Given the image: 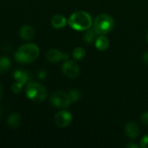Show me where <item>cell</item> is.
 <instances>
[{
    "label": "cell",
    "mask_w": 148,
    "mask_h": 148,
    "mask_svg": "<svg viewBox=\"0 0 148 148\" xmlns=\"http://www.w3.org/2000/svg\"><path fill=\"white\" fill-rule=\"evenodd\" d=\"M39 48L35 43H26L20 46L14 54L15 60L21 63H30L39 56Z\"/></svg>",
    "instance_id": "6da1fadb"
},
{
    "label": "cell",
    "mask_w": 148,
    "mask_h": 148,
    "mask_svg": "<svg viewBox=\"0 0 148 148\" xmlns=\"http://www.w3.org/2000/svg\"><path fill=\"white\" fill-rule=\"evenodd\" d=\"M68 23L75 30H87L92 26V18L86 11H76L69 16Z\"/></svg>",
    "instance_id": "7a4b0ae2"
},
{
    "label": "cell",
    "mask_w": 148,
    "mask_h": 148,
    "mask_svg": "<svg viewBox=\"0 0 148 148\" xmlns=\"http://www.w3.org/2000/svg\"><path fill=\"white\" fill-rule=\"evenodd\" d=\"M26 96L35 101V102H42L47 98V89L44 86L38 82H29L28 83L26 89H25Z\"/></svg>",
    "instance_id": "3957f363"
},
{
    "label": "cell",
    "mask_w": 148,
    "mask_h": 148,
    "mask_svg": "<svg viewBox=\"0 0 148 148\" xmlns=\"http://www.w3.org/2000/svg\"><path fill=\"white\" fill-rule=\"evenodd\" d=\"M114 27V21L113 17L107 14H101L95 17L94 21V29L100 35L109 33Z\"/></svg>",
    "instance_id": "277c9868"
},
{
    "label": "cell",
    "mask_w": 148,
    "mask_h": 148,
    "mask_svg": "<svg viewBox=\"0 0 148 148\" xmlns=\"http://www.w3.org/2000/svg\"><path fill=\"white\" fill-rule=\"evenodd\" d=\"M71 102L69 95L63 91H56L50 96V103L56 108H67L70 106Z\"/></svg>",
    "instance_id": "5b68a950"
},
{
    "label": "cell",
    "mask_w": 148,
    "mask_h": 148,
    "mask_svg": "<svg viewBox=\"0 0 148 148\" xmlns=\"http://www.w3.org/2000/svg\"><path fill=\"white\" fill-rule=\"evenodd\" d=\"M63 74L69 78H75L80 74V68L74 61H66L62 65Z\"/></svg>",
    "instance_id": "8992f818"
},
{
    "label": "cell",
    "mask_w": 148,
    "mask_h": 148,
    "mask_svg": "<svg viewBox=\"0 0 148 148\" xmlns=\"http://www.w3.org/2000/svg\"><path fill=\"white\" fill-rule=\"evenodd\" d=\"M72 121V115L69 112L62 110L55 115V123L59 127H66L70 125Z\"/></svg>",
    "instance_id": "52a82bcc"
},
{
    "label": "cell",
    "mask_w": 148,
    "mask_h": 148,
    "mask_svg": "<svg viewBox=\"0 0 148 148\" xmlns=\"http://www.w3.org/2000/svg\"><path fill=\"white\" fill-rule=\"evenodd\" d=\"M13 77L16 80V82H18L22 83L23 85L26 84L30 80L29 73L24 69H22L15 70V72L13 74Z\"/></svg>",
    "instance_id": "ba28073f"
},
{
    "label": "cell",
    "mask_w": 148,
    "mask_h": 148,
    "mask_svg": "<svg viewBox=\"0 0 148 148\" xmlns=\"http://www.w3.org/2000/svg\"><path fill=\"white\" fill-rule=\"evenodd\" d=\"M125 132L127 136H128L131 139H134L137 138L140 135V130L139 126L134 123V122H129L126 125V128H125Z\"/></svg>",
    "instance_id": "9c48e42d"
},
{
    "label": "cell",
    "mask_w": 148,
    "mask_h": 148,
    "mask_svg": "<svg viewBox=\"0 0 148 148\" xmlns=\"http://www.w3.org/2000/svg\"><path fill=\"white\" fill-rule=\"evenodd\" d=\"M64 57V54L56 49H51L46 53V58L48 61L51 62H57L62 60Z\"/></svg>",
    "instance_id": "30bf717a"
},
{
    "label": "cell",
    "mask_w": 148,
    "mask_h": 148,
    "mask_svg": "<svg viewBox=\"0 0 148 148\" xmlns=\"http://www.w3.org/2000/svg\"><path fill=\"white\" fill-rule=\"evenodd\" d=\"M19 35L23 40H31L35 36V29L29 25H24L20 29Z\"/></svg>",
    "instance_id": "8fae6325"
},
{
    "label": "cell",
    "mask_w": 148,
    "mask_h": 148,
    "mask_svg": "<svg viewBox=\"0 0 148 148\" xmlns=\"http://www.w3.org/2000/svg\"><path fill=\"white\" fill-rule=\"evenodd\" d=\"M21 115L18 113H12L8 118V125L11 128H17L21 125Z\"/></svg>",
    "instance_id": "7c38bea8"
},
{
    "label": "cell",
    "mask_w": 148,
    "mask_h": 148,
    "mask_svg": "<svg viewBox=\"0 0 148 148\" xmlns=\"http://www.w3.org/2000/svg\"><path fill=\"white\" fill-rule=\"evenodd\" d=\"M51 24L56 29H61L67 24V19L62 15H56L51 19Z\"/></svg>",
    "instance_id": "4fadbf2b"
},
{
    "label": "cell",
    "mask_w": 148,
    "mask_h": 148,
    "mask_svg": "<svg viewBox=\"0 0 148 148\" xmlns=\"http://www.w3.org/2000/svg\"><path fill=\"white\" fill-rule=\"evenodd\" d=\"M95 46L96 48L99 49V50H105L108 48L109 46V40L108 39L107 36L101 35V36H99L96 40H95Z\"/></svg>",
    "instance_id": "5bb4252c"
},
{
    "label": "cell",
    "mask_w": 148,
    "mask_h": 148,
    "mask_svg": "<svg viewBox=\"0 0 148 148\" xmlns=\"http://www.w3.org/2000/svg\"><path fill=\"white\" fill-rule=\"evenodd\" d=\"M11 65V61L7 56L0 57V75L7 72Z\"/></svg>",
    "instance_id": "9a60e30c"
},
{
    "label": "cell",
    "mask_w": 148,
    "mask_h": 148,
    "mask_svg": "<svg viewBox=\"0 0 148 148\" xmlns=\"http://www.w3.org/2000/svg\"><path fill=\"white\" fill-rule=\"evenodd\" d=\"M96 35H97V32L95 30V29H87V31L84 35V41L88 43H90V42H94Z\"/></svg>",
    "instance_id": "2e32d148"
},
{
    "label": "cell",
    "mask_w": 148,
    "mask_h": 148,
    "mask_svg": "<svg viewBox=\"0 0 148 148\" xmlns=\"http://www.w3.org/2000/svg\"><path fill=\"white\" fill-rule=\"evenodd\" d=\"M86 56L85 49L82 47H77L73 51V57L75 60H82Z\"/></svg>",
    "instance_id": "e0dca14e"
},
{
    "label": "cell",
    "mask_w": 148,
    "mask_h": 148,
    "mask_svg": "<svg viewBox=\"0 0 148 148\" xmlns=\"http://www.w3.org/2000/svg\"><path fill=\"white\" fill-rule=\"evenodd\" d=\"M69 96H70V98H71V101H72L73 102H75V101H79L80 98H81V94H80V92H79L78 90H76V89H72V90H70L69 93Z\"/></svg>",
    "instance_id": "ac0fdd59"
},
{
    "label": "cell",
    "mask_w": 148,
    "mask_h": 148,
    "mask_svg": "<svg viewBox=\"0 0 148 148\" xmlns=\"http://www.w3.org/2000/svg\"><path fill=\"white\" fill-rule=\"evenodd\" d=\"M22 88H23V84L20 83V82H16V83H14L12 85V87H11V90H12V92L14 94L20 93L21 90H22Z\"/></svg>",
    "instance_id": "d6986e66"
},
{
    "label": "cell",
    "mask_w": 148,
    "mask_h": 148,
    "mask_svg": "<svg viewBox=\"0 0 148 148\" xmlns=\"http://www.w3.org/2000/svg\"><path fill=\"white\" fill-rule=\"evenodd\" d=\"M140 146L143 148H148V134L144 136L142 139H141V141H140Z\"/></svg>",
    "instance_id": "ffe728a7"
},
{
    "label": "cell",
    "mask_w": 148,
    "mask_h": 148,
    "mask_svg": "<svg viewBox=\"0 0 148 148\" xmlns=\"http://www.w3.org/2000/svg\"><path fill=\"white\" fill-rule=\"evenodd\" d=\"M141 121L143 122L144 125L146 126H148V112H146L142 114L141 116Z\"/></svg>",
    "instance_id": "44dd1931"
},
{
    "label": "cell",
    "mask_w": 148,
    "mask_h": 148,
    "mask_svg": "<svg viewBox=\"0 0 148 148\" xmlns=\"http://www.w3.org/2000/svg\"><path fill=\"white\" fill-rule=\"evenodd\" d=\"M37 76H38L39 79L43 80V79L45 78V76H46V73H45L44 71H39L38 74H37Z\"/></svg>",
    "instance_id": "7402d4cb"
},
{
    "label": "cell",
    "mask_w": 148,
    "mask_h": 148,
    "mask_svg": "<svg viewBox=\"0 0 148 148\" xmlns=\"http://www.w3.org/2000/svg\"><path fill=\"white\" fill-rule=\"evenodd\" d=\"M143 60H144V62L148 65V52H147V53L144 55V56H143Z\"/></svg>",
    "instance_id": "603a6c76"
},
{
    "label": "cell",
    "mask_w": 148,
    "mask_h": 148,
    "mask_svg": "<svg viewBox=\"0 0 148 148\" xmlns=\"http://www.w3.org/2000/svg\"><path fill=\"white\" fill-rule=\"evenodd\" d=\"M2 96H3V87L2 84L0 83V100L2 99Z\"/></svg>",
    "instance_id": "cb8c5ba5"
},
{
    "label": "cell",
    "mask_w": 148,
    "mask_h": 148,
    "mask_svg": "<svg viewBox=\"0 0 148 148\" xmlns=\"http://www.w3.org/2000/svg\"><path fill=\"white\" fill-rule=\"evenodd\" d=\"M127 147H139V146H137V145H134V144H131V145H128Z\"/></svg>",
    "instance_id": "d4e9b609"
},
{
    "label": "cell",
    "mask_w": 148,
    "mask_h": 148,
    "mask_svg": "<svg viewBox=\"0 0 148 148\" xmlns=\"http://www.w3.org/2000/svg\"><path fill=\"white\" fill-rule=\"evenodd\" d=\"M1 115H2V109H1V107H0V119H1Z\"/></svg>",
    "instance_id": "484cf974"
},
{
    "label": "cell",
    "mask_w": 148,
    "mask_h": 148,
    "mask_svg": "<svg viewBox=\"0 0 148 148\" xmlns=\"http://www.w3.org/2000/svg\"><path fill=\"white\" fill-rule=\"evenodd\" d=\"M147 42H148V32H147Z\"/></svg>",
    "instance_id": "4316f807"
}]
</instances>
